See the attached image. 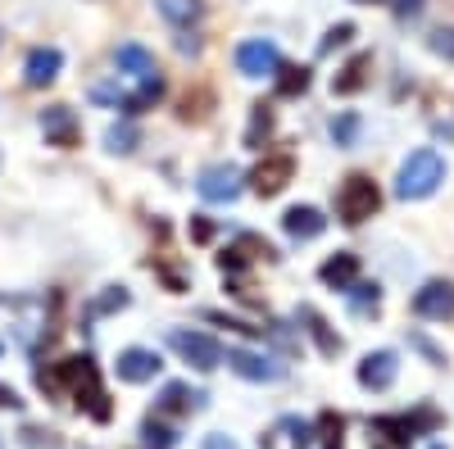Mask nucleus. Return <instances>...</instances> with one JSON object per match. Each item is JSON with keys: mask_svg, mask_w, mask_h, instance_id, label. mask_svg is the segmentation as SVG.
<instances>
[{"mask_svg": "<svg viewBox=\"0 0 454 449\" xmlns=\"http://www.w3.org/2000/svg\"><path fill=\"white\" fill-rule=\"evenodd\" d=\"M192 408H205V391H192L186 382H168L160 395V414H192Z\"/></svg>", "mask_w": 454, "mask_h": 449, "instance_id": "17", "label": "nucleus"}, {"mask_svg": "<svg viewBox=\"0 0 454 449\" xmlns=\"http://www.w3.org/2000/svg\"><path fill=\"white\" fill-rule=\"evenodd\" d=\"M141 440L155 445V449H173V445H177V431L164 427V422H155V418H145V422H141Z\"/></svg>", "mask_w": 454, "mask_h": 449, "instance_id": "25", "label": "nucleus"}, {"mask_svg": "<svg viewBox=\"0 0 454 449\" xmlns=\"http://www.w3.org/2000/svg\"><path fill=\"white\" fill-rule=\"evenodd\" d=\"M359 5H377V0H359Z\"/></svg>", "mask_w": 454, "mask_h": 449, "instance_id": "40", "label": "nucleus"}, {"mask_svg": "<svg viewBox=\"0 0 454 449\" xmlns=\"http://www.w3.org/2000/svg\"><path fill=\"white\" fill-rule=\"evenodd\" d=\"M355 136H359V119H355V114L332 119V141H336V145H355Z\"/></svg>", "mask_w": 454, "mask_h": 449, "instance_id": "28", "label": "nucleus"}, {"mask_svg": "<svg viewBox=\"0 0 454 449\" xmlns=\"http://www.w3.org/2000/svg\"><path fill=\"white\" fill-rule=\"evenodd\" d=\"M137 141H141V132H137L132 123H114V128L105 132V145L114 150V155H132Z\"/></svg>", "mask_w": 454, "mask_h": 449, "instance_id": "23", "label": "nucleus"}, {"mask_svg": "<svg viewBox=\"0 0 454 449\" xmlns=\"http://www.w3.org/2000/svg\"><path fill=\"white\" fill-rule=\"evenodd\" d=\"M64 68V55L55 46H32L27 59H23V82L27 87H51Z\"/></svg>", "mask_w": 454, "mask_h": 449, "instance_id": "12", "label": "nucleus"}, {"mask_svg": "<svg viewBox=\"0 0 454 449\" xmlns=\"http://www.w3.org/2000/svg\"><path fill=\"white\" fill-rule=\"evenodd\" d=\"M318 277H323V286H332V290H350L355 286V277H359V254H332L327 264L318 268Z\"/></svg>", "mask_w": 454, "mask_h": 449, "instance_id": "16", "label": "nucleus"}, {"mask_svg": "<svg viewBox=\"0 0 454 449\" xmlns=\"http://www.w3.org/2000/svg\"><path fill=\"white\" fill-rule=\"evenodd\" d=\"M350 36H355V27H350V23H336V27H332V32L323 36V46H318V50H323V55H332L336 46H346Z\"/></svg>", "mask_w": 454, "mask_h": 449, "instance_id": "32", "label": "nucleus"}, {"mask_svg": "<svg viewBox=\"0 0 454 449\" xmlns=\"http://www.w3.org/2000/svg\"><path fill=\"white\" fill-rule=\"evenodd\" d=\"M346 295H350V309H355V314H377V305H382V290H377V282H372V286H368V282H355Z\"/></svg>", "mask_w": 454, "mask_h": 449, "instance_id": "24", "label": "nucleus"}, {"mask_svg": "<svg viewBox=\"0 0 454 449\" xmlns=\"http://www.w3.org/2000/svg\"><path fill=\"white\" fill-rule=\"evenodd\" d=\"M223 363L237 372V377H246V382H282L286 377V368L278 363V359H269V354H254V350H223Z\"/></svg>", "mask_w": 454, "mask_h": 449, "instance_id": "6", "label": "nucleus"}, {"mask_svg": "<svg viewBox=\"0 0 454 449\" xmlns=\"http://www.w3.org/2000/svg\"><path fill=\"white\" fill-rule=\"evenodd\" d=\"M395 372H400V359H395L391 350H377V354H368V359L359 363V382H364L368 391H391Z\"/></svg>", "mask_w": 454, "mask_h": 449, "instance_id": "15", "label": "nucleus"}, {"mask_svg": "<svg viewBox=\"0 0 454 449\" xmlns=\"http://www.w3.org/2000/svg\"><path fill=\"white\" fill-rule=\"evenodd\" d=\"M192 236H196V241H209V236H214V222H209V218H196V222H192Z\"/></svg>", "mask_w": 454, "mask_h": 449, "instance_id": "36", "label": "nucleus"}, {"mask_svg": "<svg viewBox=\"0 0 454 449\" xmlns=\"http://www.w3.org/2000/svg\"><path fill=\"white\" fill-rule=\"evenodd\" d=\"M318 431H323L327 449H340V431H346V418H340V414H323V418H318Z\"/></svg>", "mask_w": 454, "mask_h": 449, "instance_id": "29", "label": "nucleus"}, {"mask_svg": "<svg viewBox=\"0 0 454 449\" xmlns=\"http://www.w3.org/2000/svg\"><path fill=\"white\" fill-rule=\"evenodd\" d=\"M0 449H5V440H0Z\"/></svg>", "mask_w": 454, "mask_h": 449, "instance_id": "42", "label": "nucleus"}, {"mask_svg": "<svg viewBox=\"0 0 454 449\" xmlns=\"http://www.w3.org/2000/svg\"><path fill=\"white\" fill-rule=\"evenodd\" d=\"M273 136V109L269 105H254V114H250V128H246V145L250 150H263V141Z\"/></svg>", "mask_w": 454, "mask_h": 449, "instance_id": "21", "label": "nucleus"}, {"mask_svg": "<svg viewBox=\"0 0 454 449\" xmlns=\"http://www.w3.org/2000/svg\"><path fill=\"white\" fill-rule=\"evenodd\" d=\"M42 132H46V145H59V150H73L78 145V114L68 105H51L42 109Z\"/></svg>", "mask_w": 454, "mask_h": 449, "instance_id": "11", "label": "nucleus"}, {"mask_svg": "<svg viewBox=\"0 0 454 449\" xmlns=\"http://www.w3.org/2000/svg\"><path fill=\"white\" fill-rule=\"evenodd\" d=\"M160 368H164V359H160L155 350H141V345L123 350V354H119V363H114V372H119V382H132V386H141V382H155V377H160Z\"/></svg>", "mask_w": 454, "mask_h": 449, "instance_id": "9", "label": "nucleus"}, {"mask_svg": "<svg viewBox=\"0 0 454 449\" xmlns=\"http://www.w3.org/2000/svg\"><path fill=\"white\" fill-rule=\"evenodd\" d=\"M196 191H200V200H209V205H232V200L241 196V173H237L232 164H209V168L196 177Z\"/></svg>", "mask_w": 454, "mask_h": 449, "instance_id": "7", "label": "nucleus"}, {"mask_svg": "<svg viewBox=\"0 0 454 449\" xmlns=\"http://www.w3.org/2000/svg\"><path fill=\"white\" fill-rule=\"evenodd\" d=\"M155 10L173 23V27H192L205 14V0H155Z\"/></svg>", "mask_w": 454, "mask_h": 449, "instance_id": "19", "label": "nucleus"}, {"mask_svg": "<svg viewBox=\"0 0 454 449\" xmlns=\"http://www.w3.org/2000/svg\"><path fill=\"white\" fill-rule=\"evenodd\" d=\"M432 50H436L441 59H454V27H441V32H432Z\"/></svg>", "mask_w": 454, "mask_h": 449, "instance_id": "34", "label": "nucleus"}, {"mask_svg": "<svg viewBox=\"0 0 454 449\" xmlns=\"http://www.w3.org/2000/svg\"><path fill=\"white\" fill-rule=\"evenodd\" d=\"M368 68H372V55H355V59L332 78V91H336V96H355V91H364V87H368Z\"/></svg>", "mask_w": 454, "mask_h": 449, "instance_id": "18", "label": "nucleus"}, {"mask_svg": "<svg viewBox=\"0 0 454 449\" xmlns=\"http://www.w3.org/2000/svg\"><path fill=\"white\" fill-rule=\"evenodd\" d=\"M295 177V159L291 155H263L254 168H250V191L254 196H263V200H269V196H278V191H286V182Z\"/></svg>", "mask_w": 454, "mask_h": 449, "instance_id": "5", "label": "nucleus"}, {"mask_svg": "<svg viewBox=\"0 0 454 449\" xmlns=\"http://www.w3.org/2000/svg\"><path fill=\"white\" fill-rule=\"evenodd\" d=\"M200 449H237V440H232V436H218V431H214V436H205V440H200Z\"/></svg>", "mask_w": 454, "mask_h": 449, "instance_id": "35", "label": "nucleus"}, {"mask_svg": "<svg viewBox=\"0 0 454 449\" xmlns=\"http://www.w3.org/2000/svg\"><path fill=\"white\" fill-rule=\"evenodd\" d=\"M278 431H286V445L291 449H314V427L309 422H300V418H282V427Z\"/></svg>", "mask_w": 454, "mask_h": 449, "instance_id": "26", "label": "nucleus"}, {"mask_svg": "<svg viewBox=\"0 0 454 449\" xmlns=\"http://www.w3.org/2000/svg\"><path fill=\"white\" fill-rule=\"evenodd\" d=\"M273 78H278V96L282 100H295V96L309 91V68H278Z\"/></svg>", "mask_w": 454, "mask_h": 449, "instance_id": "22", "label": "nucleus"}, {"mask_svg": "<svg viewBox=\"0 0 454 449\" xmlns=\"http://www.w3.org/2000/svg\"><path fill=\"white\" fill-rule=\"evenodd\" d=\"M237 254H246V259H278V250L269 245V241H263V236H237V245H232Z\"/></svg>", "mask_w": 454, "mask_h": 449, "instance_id": "27", "label": "nucleus"}, {"mask_svg": "<svg viewBox=\"0 0 454 449\" xmlns=\"http://www.w3.org/2000/svg\"><path fill=\"white\" fill-rule=\"evenodd\" d=\"M413 314L432 318V322H450L454 318V282H427L413 295Z\"/></svg>", "mask_w": 454, "mask_h": 449, "instance_id": "10", "label": "nucleus"}, {"mask_svg": "<svg viewBox=\"0 0 454 449\" xmlns=\"http://www.w3.org/2000/svg\"><path fill=\"white\" fill-rule=\"evenodd\" d=\"M114 309H128V290L123 286H109V295L96 299V314H114Z\"/></svg>", "mask_w": 454, "mask_h": 449, "instance_id": "31", "label": "nucleus"}, {"mask_svg": "<svg viewBox=\"0 0 454 449\" xmlns=\"http://www.w3.org/2000/svg\"><path fill=\"white\" fill-rule=\"evenodd\" d=\"M300 322H305V331L318 341V350H323V354H336V350H340V336L323 322V314H318V309H309V305H305V309H300Z\"/></svg>", "mask_w": 454, "mask_h": 449, "instance_id": "20", "label": "nucleus"}, {"mask_svg": "<svg viewBox=\"0 0 454 449\" xmlns=\"http://www.w3.org/2000/svg\"><path fill=\"white\" fill-rule=\"evenodd\" d=\"M377 209H382V191H377V182L368 173H355L340 182L336 191V218L346 222V228H359V222H368Z\"/></svg>", "mask_w": 454, "mask_h": 449, "instance_id": "3", "label": "nucleus"}, {"mask_svg": "<svg viewBox=\"0 0 454 449\" xmlns=\"http://www.w3.org/2000/svg\"><path fill=\"white\" fill-rule=\"evenodd\" d=\"M91 100H96V105H109V109H128V96H123L119 87H109V82H96V87H91Z\"/></svg>", "mask_w": 454, "mask_h": 449, "instance_id": "30", "label": "nucleus"}, {"mask_svg": "<svg viewBox=\"0 0 454 449\" xmlns=\"http://www.w3.org/2000/svg\"><path fill=\"white\" fill-rule=\"evenodd\" d=\"M282 228H286L291 241H314V236L327 232V218H323V209H314V205H291V209L282 213Z\"/></svg>", "mask_w": 454, "mask_h": 449, "instance_id": "13", "label": "nucleus"}, {"mask_svg": "<svg viewBox=\"0 0 454 449\" xmlns=\"http://www.w3.org/2000/svg\"><path fill=\"white\" fill-rule=\"evenodd\" d=\"M0 46H5V32H0Z\"/></svg>", "mask_w": 454, "mask_h": 449, "instance_id": "41", "label": "nucleus"}, {"mask_svg": "<svg viewBox=\"0 0 454 449\" xmlns=\"http://www.w3.org/2000/svg\"><path fill=\"white\" fill-rule=\"evenodd\" d=\"M19 404H23V399H19L10 386H0V408H19Z\"/></svg>", "mask_w": 454, "mask_h": 449, "instance_id": "39", "label": "nucleus"}, {"mask_svg": "<svg viewBox=\"0 0 454 449\" xmlns=\"http://www.w3.org/2000/svg\"><path fill=\"white\" fill-rule=\"evenodd\" d=\"M19 436H23V445H27V449H51V445H55V436H51V431H42V427H23Z\"/></svg>", "mask_w": 454, "mask_h": 449, "instance_id": "33", "label": "nucleus"}, {"mask_svg": "<svg viewBox=\"0 0 454 449\" xmlns=\"http://www.w3.org/2000/svg\"><path fill=\"white\" fill-rule=\"evenodd\" d=\"M36 386H42L46 395H59V391L68 386V391H73V404L87 408L96 422H109V418H114L109 395H105V386H100V372H96V363H91L87 354L64 359V363H55L51 372H36Z\"/></svg>", "mask_w": 454, "mask_h": 449, "instance_id": "1", "label": "nucleus"}, {"mask_svg": "<svg viewBox=\"0 0 454 449\" xmlns=\"http://www.w3.org/2000/svg\"><path fill=\"white\" fill-rule=\"evenodd\" d=\"M168 345L200 372H214L223 363V345L214 341V336H205V331H182L177 327V331H168Z\"/></svg>", "mask_w": 454, "mask_h": 449, "instance_id": "4", "label": "nucleus"}, {"mask_svg": "<svg viewBox=\"0 0 454 449\" xmlns=\"http://www.w3.org/2000/svg\"><path fill=\"white\" fill-rule=\"evenodd\" d=\"M177 50L182 55H200V36H177Z\"/></svg>", "mask_w": 454, "mask_h": 449, "instance_id": "37", "label": "nucleus"}, {"mask_svg": "<svg viewBox=\"0 0 454 449\" xmlns=\"http://www.w3.org/2000/svg\"><path fill=\"white\" fill-rule=\"evenodd\" d=\"M237 68H241V78H273V73L282 68V55H278L273 42L254 36V42L237 46Z\"/></svg>", "mask_w": 454, "mask_h": 449, "instance_id": "8", "label": "nucleus"}, {"mask_svg": "<svg viewBox=\"0 0 454 449\" xmlns=\"http://www.w3.org/2000/svg\"><path fill=\"white\" fill-rule=\"evenodd\" d=\"M441 182H445V159L436 155V150H413V155L400 164L395 191H400V200H427Z\"/></svg>", "mask_w": 454, "mask_h": 449, "instance_id": "2", "label": "nucleus"}, {"mask_svg": "<svg viewBox=\"0 0 454 449\" xmlns=\"http://www.w3.org/2000/svg\"><path fill=\"white\" fill-rule=\"evenodd\" d=\"M419 10H423V0H400V5H395V14H400V19H413Z\"/></svg>", "mask_w": 454, "mask_h": 449, "instance_id": "38", "label": "nucleus"}, {"mask_svg": "<svg viewBox=\"0 0 454 449\" xmlns=\"http://www.w3.org/2000/svg\"><path fill=\"white\" fill-rule=\"evenodd\" d=\"M114 64H119V73H128V78H137V82L160 78V64H155V55H150L145 46H137V42L114 46Z\"/></svg>", "mask_w": 454, "mask_h": 449, "instance_id": "14", "label": "nucleus"}]
</instances>
